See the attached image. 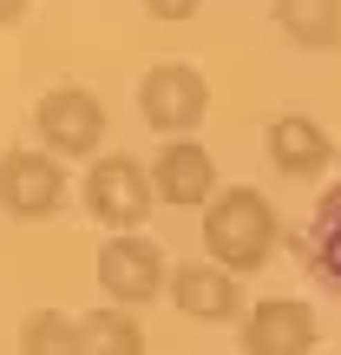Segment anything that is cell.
I'll use <instances>...</instances> for the list:
<instances>
[{
    "label": "cell",
    "mask_w": 341,
    "mask_h": 355,
    "mask_svg": "<svg viewBox=\"0 0 341 355\" xmlns=\"http://www.w3.org/2000/svg\"><path fill=\"white\" fill-rule=\"evenodd\" d=\"M276 237H282L276 204L256 184H230V191H216V198L203 204V250H210V263L230 270V277L263 270L269 250H276Z\"/></svg>",
    "instance_id": "1"
},
{
    "label": "cell",
    "mask_w": 341,
    "mask_h": 355,
    "mask_svg": "<svg viewBox=\"0 0 341 355\" xmlns=\"http://www.w3.org/2000/svg\"><path fill=\"white\" fill-rule=\"evenodd\" d=\"M138 112L165 139H190L203 125V112H210V79L197 66H184V60H165V66H151L138 79Z\"/></svg>",
    "instance_id": "2"
},
{
    "label": "cell",
    "mask_w": 341,
    "mask_h": 355,
    "mask_svg": "<svg viewBox=\"0 0 341 355\" xmlns=\"http://www.w3.org/2000/svg\"><path fill=\"white\" fill-rule=\"evenodd\" d=\"M151 204H158V191H151V165H138V158L105 152L99 165L86 171V211L99 217L112 237L138 230L145 217H151Z\"/></svg>",
    "instance_id": "3"
},
{
    "label": "cell",
    "mask_w": 341,
    "mask_h": 355,
    "mask_svg": "<svg viewBox=\"0 0 341 355\" xmlns=\"http://www.w3.org/2000/svg\"><path fill=\"white\" fill-rule=\"evenodd\" d=\"M99 283H105V296H112L118 309H145V303H158V296L171 290V263H165V250H158L151 237L125 230V237H105Z\"/></svg>",
    "instance_id": "4"
},
{
    "label": "cell",
    "mask_w": 341,
    "mask_h": 355,
    "mask_svg": "<svg viewBox=\"0 0 341 355\" xmlns=\"http://www.w3.org/2000/svg\"><path fill=\"white\" fill-rule=\"evenodd\" d=\"M33 125H39V152L86 158V152H99V139H105V105L92 99L86 86H53V92H39Z\"/></svg>",
    "instance_id": "5"
},
{
    "label": "cell",
    "mask_w": 341,
    "mask_h": 355,
    "mask_svg": "<svg viewBox=\"0 0 341 355\" xmlns=\"http://www.w3.org/2000/svg\"><path fill=\"white\" fill-rule=\"evenodd\" d=\"M66 204V171L53 152H26V145H13L7 158H0V211L20 217V224H33V217H53Z\"/></svg>",
    "instance_id": "6"
},
{
    "label": "cell",
    "mask_w": 341,
    "mask_h": 355,
    "mask_svg": "<svg viewBox=\"0 0 341 355\" xmlns=\"http://www.w3.org/2000/svg\"><path fill=\"white\" fill-rule=\"evenodd\" d=\"M243 355H315V309L263 296L243 309Z\"/></svg>",
    "instance_id": "7"
},
{
    "label": "cell",
    "mask_w": 341,
    "mask_h": 355,
    "mask_svg": "<svg viewBox=\"0 0 341 355\" xmlns=\"http://www.w3.org/2000/svg\"><path fill=\"white\" fill-rule=\"evenodd\" d=\"M151 191H158V204L197 211V204L216 198V158L197 139H165V152L151 158Z\"/></svg>",
    "instance_id": "8"
},
{
    "label": "cell",
    "mask_w": 341,
    "mask_h": 355,
    "mask_svg": "<svg viewBox=\"0 0 341 355\" xmlns=\"http://www.w3.org/2000/svg\"><path fill=\"white\" fill-rule=\"evenodd\" d=\"M165 296L184 309L190 322H237V316H243V290H237V277H230V270H216L210 257H203V263H177Z\"/></svg>",
    "instance_id": "9"
},
{
    "label": "cell",
    "mask_w": 341,
    "mask_h": 355,
    "mask_svg": "<svg viewBox=\"0 0 341 355\" xmlns=\"http://www.w3.org/2000/svg\"><path fill=\"white\" fill-rule=\"evenodd\" d=\"M263 152H269V165H276L282 178H315L335 158V145H329V132H322L308 112H282V119H269Z\"/></svg>",
    "instance_id": "10"
},
{
    "label": "cell",
    "mask_w": 341,
    "mask_h": 355,
    "mask_svg": "<svg viewBox=\"0 0 341 355\" xmlns=\"http://www.w3.org/2000/svg\"><path fill=\"white\" fill-rule=\"evenodd\" d=\"M302 257H308V270L341 296V184L322 191L315 217H308V237H302Z\"/></svg>",
    "instance_id": "11"
},
{
    "label": "cell",
    "mask_w": 341,
    "mask_h": 355,
    "mask_svg": "<svg viewBox=\"0 0 341 355\" xmlns=\"http://www.w3.org/2000/svg\"><path fill=\"white\" fill-rule=\"evenodd\" d=\"M276 26L295 46L329 53V46H341V0H276Z\"/></svg>",
    "instance_id": "12"
},
{
    "label": "cell",
    "mask_w": 341,
    "mask_h": 355,
    "mask_svg": "<svg viewBox=\"0 0 341 355\" xmlns=\"http://www.w3.org/2000/svg\"><path fill=\"white\" fill-rule=\"evenodd\" d=\"M79 336H86V355H145V329L131 322V309H92L79 316Z\"/></svg>",
    "instance_id": "13"
},
{
    "label": "cell",
    "mask_w": 341,
    "mask_h": 355,
    "mask_svg": "<svg viewBox=\"0 0 341 355\" xmlns=\"http://www.w3.org/2000/svg\"><path fill=\"white\" fill-rule=\"evenodd\" d=\"M20 355H86V336H79L73 316L59 309H33L20 322Z\"/></svg>",
    "instance_id": "14"
},
{
    "label": "cell",
    "mask_w": 341,
    "mask_h": 355,
    "mask_svg": "<svg viewBox=\"0 0 341 355\" xmlns=\"http://www.w3.org/2000/svg\"><path fill=\"white\" fill-rule=\"evenodd\" d=\"M203 0H145V13H158V20H197Z\"/></svg>",
    "instance_id": "15"
},
{
    "label": "cell",
    "mask_w": 341,
    "mask_h": 355,
    "mask_svg": "<svg viewBox=\"0 0 341 355\" xmlns=\"http://www.w3.org/2000/svg\"><path fill=\"white\" fill-rule=\"evenodd\" d=\"M26 7H33V0H0V26H13V20H20Z\"/></svg>",
    "instance_id": "16"
}]
</instances>
